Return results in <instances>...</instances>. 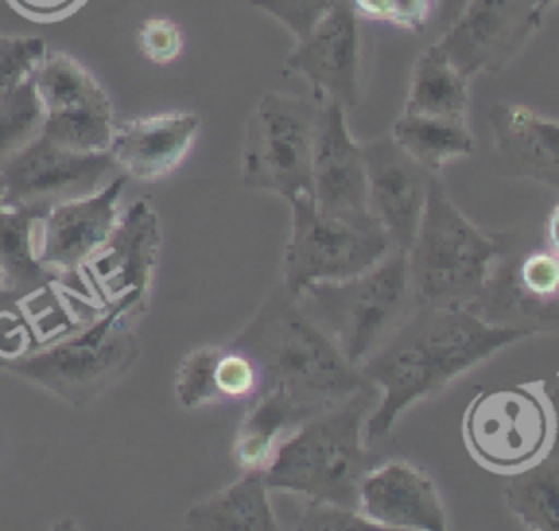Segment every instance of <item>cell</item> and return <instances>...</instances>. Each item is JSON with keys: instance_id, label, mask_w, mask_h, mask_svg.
Instances as JSON below:
<instances>
[{"instance_id": "1", "label": "cell", "mask_w": 559, "mask_h": 531, "mask_svg": "<svg viewBox=\"0 0 559 531\" xmlns=\"http://www.w3.org/2000/svg\"><path fill=\"white\" fill-rule=\"evenodd\" d=\"M544 330L524 323L489 321L472 308L417 306L397 330L360 365L382 389L365 420L367 439H384L415 402L443 389L502 347Z\"/></svg>"}, {"instance_id": "2", "label": "cell", "mask_w": 559, "mask_h": 531, "mask_svg": "<svg viewBox=\"0 0 559 531\" xmlns=\"http://www.w3.org/2000/svg\"><path fill=\"white\" fill-rule=\"evenodd\" d=\"M231 345L255 363L262 389H286L312 415L369 382L284 286L264 299Z\"/></svg>"}, {"instance_id": "3", "label": "cell", "mask_w": 559, "mask_h": 531, "mask_svg": "<svg viewBox=\"0 0 559 531\" xmlns=\"http://www.w3.org/2000/svg\"><path fill=\"white\" fill-rule=\"evenodd\" d=\"M376 398L367 382L345 400L301 422L275 450L264 468L269 489H282L356 507L358 483L371 468L362 428Z\"/></svg>"}, {"instance_id": "4", "label": "cell", "mask_w": 559, "mask_h": 531, "mask_svg": "<svg viewBox=\"0 0 559 531\" xmlns=\"http://www.w3.org/2000/svg\"><path fill=\"white\" fill-rule=\"evenodd\" d=\"M509 245L507 236L476 227L435 175L415 240L406 251L415 304L474 308Z\"/></svg>"}, {"instance_id": "5", "label": "cell", "mask_w": 559, "mask_h": 531, "mask_svg": "<svg viewBox=\"0 0 559 531\" xmlns=\"http://www.w3.org/2000/svg\"><path fill=\"white\" fill-rule=\"evenodd\" d=\"M297 299L354 367H360L417 308L408 256L395 247L367 271L314 282Z\"/></svg>"}, {"instance_id": "6", "label": "cell", "mask_w": 559, "mask_h": 531, "mask_svg": "<svg viewBox=\"0 0 559 531\" xmlns=\"http://www.w3.org/2000/svg\"><path fill=\"white\" fill-rule=\"evenodd\" d=\"M140 315L138 306L118 302L66 339L26 356L0 361V367L72 406H87L133 367L140 354L133 321Z\"/></svg>"}, {"instance_id": "7", "label": "cell", "mask_w": 559, "mask_h": 531, "mask_svg": "<svg viewBox=\"0 0 559 531\" xmlns=\"http://www.w3.org/2000/svg\"><path fill=\"white\" fill-rule=\"evenodd\" d=\"M319 101L269 90L245 129L242 184L286 199L312 194V144Z\"/></svg>"}, {"instance_id": "8", "label": "cell", "mask_w": 559, "mask_h": 531, "mask_svg": "<svg viewBox=\"0 0 559 531\" xmlns=\"http://www.w3.org/2000/svg\"><path fill=\"white\" fill-rule=\"evenodd\" d=\"M461 428L478 465L511 476L548 455L557 417L544 385L535 382L476 393Z\"/></svg>"}, {"instance_id": "9", "label": "cell", "mask_w": 559, "mask_h": 531, "mask_svg": "<svg viewBox=\"0 0 559 531\" xmlns=\"http://www.w3.org/2000/svg\"><path fill=\"white\" fill-rule=\"evenodd\" d=\"M393 249L380 227H356L323 216L312 194L290 201V234L284 249V288L299 295L314 282L358 275Z\"/></svg>"}, {"instance_id": "10", "label": "cell", "mask_w": 559, "mask_h": 531, "mask_svg": "<svg viewBox=\"0 0 559 531\" xmlns=\"http://www.w3.org/2000/svg\"><path fill=\"white\" fill-rule=\"evenodd\" d=\"M48 140L72 151H107L114 105L105 85L74 57L48 50L33 72Z\"/></svg>"}, {"instance_id": "11", "label": "cell", "mask_w": 559, "mask_h": 531, "mask_svg": "<svg viewBox=\"0 0 559 531\" xmlns=\"http://www.w3.org/2000/svg\"><path fill=\"white\" fill-rule=\"evenodd\" d=\"M120 175L109 151H72L46 135L35 138L2 168L7 205L48 210L87 197Z\"/></svg>"}, {"instance_id": "12", "label": "cell", "mask_w": 559, "mask_h": 531, "mask_svg": "<svg viewBox=\"0 0 559 531\" xmlns=\"http://www.w3.org/2000/svg\"><path fill=\"white\" fill-rule=\"evenodd\" d=\"M544 15L539 0H465L435 44L467 79L496 74L533 37Z\"/></svg>"}, {"instance_id": "13", "label": "cell", "mask_w": 559, "mask_h": 531, "mask_svg": "<svg viewBox=\"0 0 559 531\" xmlns=\"http://www.w3.org/2000/svg\"><path fill=\"white\" fill-rule=\"evenodd\" d=\"M159 247V216L148 201L140 199L120 214L107 243L81 267V278L103 308L129 302L144 312Z\"/></svg>"}, {"instance_id": "14", "label": "cell", "mask_w": 559, "mask_h": 531, "mask_svg": "<svg viewBox=\"0 0 559 531\" xmlns=\"http://www.w3.org/2000/svg\"><path fill=\"white\" fill-rule=\"evenodd\" d=\"M312 201L317 210L356 227H380L367 199L362 144L347 127V109L336 101H319L312 144Z\"/></svg>"}, {"instance_id": "15", "label": "cell", "mask_w": 559, "mask_h": 531, "mask_svg": "<svg viewBox=\"0 0 559 531\" xmlns=\"http://www.w3.org/2000/svg\"><path fill=\"white\" fill-rule=\"evenodd\" d=\"M284 66L310 83L314 101L354 107L360 96V33L352 0H336L323 20L295 42Z\"/></svg>"}, {"instance_id": "16", "label": "cell", "mask_w": 559, "mask_h": 531, "mask_svg": "<svg viewBox=\"0 0 559 531\" xmlns=\"http://www.w3.org/2000/svg\"><path fill=\"white\" fill-rule=\"evenodd\" d=\"M369 212L395 249L408 251L437 173L413 160L391 135L362 144Z\"/></svg>"}, {"instance_id": "17", "label": "cell", "mask_w": 559, "mask_h": 531, "mask_svg": "<svg viewBox=\"0 0 559 531\" xmlns=\"http://www.w3.org/2000/svg\"><path fill=\"white\" fill-rule=\"evenodd\" d=\"M127 175H116L100 190L57 203L41 219V262L57 275L83 280L81 267L107 243L120 219Z\"/></svg>"}, {"instance_id": "18", "label": "cell", "mask_w": 559, "mask_h": 531, "mask_svg": "<svg viewBox=\"0 0 559 531\" xmlns=\"http://www.w3.org/2000/svg\"><path fill=\"white\" fill-rule=\"evenodd\" d=\"M356 509L380 529H448L445 505L435 481L404 459H391L365 472L358 483Z\"/></svg>"}, {"instance_id": "19", "label": "cell", "mask_w": 559, "mask_h": 531, "mask_svg": "<svg viewBox=\"0 0 559 531\" xmlns=\"http://www.w3.org/2000/svg\"><path fill=\"white\" fill-rule=\"evenodd\" d=\"M201 129L194 111H162L114 127L109 155L118 170L138 181L170 175L190 153Z\"/></svg>"}, {"instance_id": "20", "label": "cell", "mask_w": 559, "mask_h": 531, "mask_svg": "<svg viewBox=\"0 0 559 531\" xmlns=\"http://www.w3.org/2000/svg\"><path fill=\"white\" fill-rule=\"evenodd\" d=\"M493 149L511 175L546 181L559 190V120L524 105H493L489 111Z\"/></svg>"}, {"instance_id": "21", "label": "cell", "mask_w": 559, "mask_h": 531, "mask_svg": "<svg viewBox=\"0 0 559 531\" xmlns=\"http://www.w3.org/2000/svg\"><path fill=\"white\" fill-rule=\"evenodd\" d=\"M312 413L301 406L286 389L273 385L255 393L251 409L245 413L236 439L234 461L247 470H264L277 446Z\"/></svg>"}, {"instance_id": "22", "label": "cell", "mask_w": 559, "mask_h": 531, "mask_svg": "<svg viewBox=\"0 0 559 531\" xmlns=\"http://www.w3.org/2000/svg\"><path fill=\"white\" fill-rule=\"evenodd\" d=\"M188 529L210 531H275L264 470H247L231 485L194 503L186 516Z\"/></svg>"}, {"instance_id": "23", "label": "cell", "mask_w": 559, "mask_h": 531, "mask_svg": "<svg viewBox=\"0 0 559 531\" xmlns=\"http://www.w3.org/2000/svg\"><path fill=\"white\" fill-rule=\"evenodd\" d=\"M391 138L430 173H439L452 160L474 153L467 116H435L404 109L393 122Z\"/></svg>"}, {"instance_id": "24", "label": "cell", "mask_w": 559, "mask_h": 531, "mask_svg": "<svg viewBox=\"0 0 559 531\" xmlns=\"http://www.w3.org/2000/svg\"><path fill=\"white\" fill-rule=\"evenodd\" d=\"M46 210L4 205L0 210L2 291H28L57 273L41 262V219Z\"/></svg>"}, {"instance_id": "25", "label": "cell", "mask_w": 559, "mask_h": 531, "mask_svg": "<svg viewBox=\"0 0 559 531\" xmlns=\"http://www.w3.org/2000/svg\"><path fill=\"white\" fill-rule=\"evenodd\" d=\"M469 79L432 42L415 61L406 111L435 116H467Z\"/></svg>"}, {"instance_id": "26", "label": "cell", "mask_w": 559, "mask_h": 531, "mask_svg": "<svg viewBox=\"0 0 559 531\" xmlns=\"http://www.w3.org/2000/svg\"><path fill=\"white\" fill-rule=\"evenodd\" d=\"M504 500L524 529L559 531V459L544 455L511 474Z\"/></svg>"}, {"instance_id": "27", "label": "cell", "mask_w": 559, "mask_h": 531, "mask_svg": "<svg viewBox=\"0 0 559 531\" xmlns=\"http://www.w3.org/2000/svg\"><path fill=\"white\" fill-rule=\"evenodd\" d=\"M33 76V74H31ZM44 131V109L33 79L0 98V168Z\"/></svg>"}, {"instance_id": "28", "label": "cell", "mask_w": 559, "mask_h": 531, "mask_svg": "<svg viewBox=\"0 0 559 531\" xmlns=\"http://www.w3.org/2000/svg\"><path fill=\"white\" fill-rule=\"evenodd\" d=\"M223 347L203 345L183 356L175 376V393L183 409H201L223 402L216 385V363Z\"/></svg>"}, {"instance_id": "29", "label": "cell", "mask_w": 559, "mask_h": 531, "mask_svg": "<svg viewBox=\"0 0 559 531\" xmlns=\"http://www.w3.org/2000/svg\"><path fill=\"white\" fill-rule=\"evenodd\" d=\"M48 46L39 37L0 33V98L31 79Z\"/></svg>"}, {"instance_id": "30", "label": "cell", "mask_w": 559, "mask_h": 531, "mask_svg": "<svg viewBox=\"0 0 559 531\" xmlns=\"http://www.w3.org/2000/svg\"><path fill=\"white\" fill-rule=\"evenodd\" d=\"M358 17L393 24L419 33L428 26L437 2L435 0H352Z\"/></svg>"}, {"instance_id": "31", "label": "cell", "mask_w": 559, "mask_h": 531, "mask_svg": "<svg viewBox=\"0 0 559 531\" xmlns=\"http://www.w3.org/2000/svg\"><path fill=\"white\" fill-rule=\"evenodd\" d=\"M216 385L225 400H247L262 389V376L255 363L238 347H223L216 363Z\"/></svg>"}, {"instance_id": "32", "label": "cell", "mask_w": 559, "mask_h": 531, "mask_svg": "<svg viewBox=\"0 0 559 531\" xmlns=\"http://www.w3.org/2000/svg\"><path fill=\"white\" fill-rule=\"evenodd\" d=\"M255 9L275 17L288 33L304 39L332 9L336 0H249Z\"/></svg>"}, {"instance_id": "33", "label": "cell", "mask_w": 559, "mask_h": 531, "mask_svg": "<svg viewBox=\"0 0 559 531\" xmlns=\"http://www.w3.org/2000/svg\"><path fill=\"white\" fill-rule=\"evenodd\" d=\"M140 52L157 66L175 61L183 50V33L168 17H148L138 28Z\"/></svg>"}, {"instance_id": "34", "label": "cell", "mask_w": 559, "mask_h": 531, "mask_svg": "<svg viewBox=\"0 0 559 531\" xmlns=\"http://www.w3.org/2000/svg\"><path fill=\"white\" fill-rule=\"evenodd\" d=\"M297 529H332V531H373L376 522L365 518L356 507H343L325 500H308Z\"/></svg>"}, {"instance_id": "35", "label": "cell", "mask_w": 559, "mask_h": 531, "mask_svg": "<svg viewBox=\"0 0 559 531\" xmlns=\"http://www.w3.org/2000/svg\"><path fill=\"white\" fill-rule=\"evenodd\" d=\"M87 0H7V4L22 17L37 24L63 22L74 15Z\"/></svg>"}, {"instance_id": "36", "label": "cell", "mask_w": 559, "mask_h": 531, "mask_svg": "<svg viewBox=\"0 0 559 531\" xmlns=\"http://www.w3.org/2000/svg\"><path fill=\"white\" fill-rule=\"evenodd\" d=\"M546 240H548V247L559 253V203L552 208L546 221Z\"/></svg>"}, {"instance_id": "37", "label": "cell", "mask_w": 559, "mask_h": 531, "mask_svg": "<svg viewBox=\"0 0 559 531\" xmlns=\"http://www.w3.org/2000/svg\"><path fill=\"white\" fill-rule=\"evenodd\" d=\"M437 2V7H448V9H454V7H463V2L465 0H435Z\"/></svg>"}, {"instance_id": "38", "label": "cell", "mask_w": 559, "mask_h": 531, "mask_svg": "<svg viewBox=\"0 0 559 531\" xmlns=\"http://www.w3.org/2000/svg\"><path fill=\"white\" fill-rule=\"evenodd\" d=\"M7 205V186H4V181H2V177H0V210Z\"/></svg>"}, {"instance_id": "39", "label": "cell", "mask_w": 559, "mask_h": 531, "mask_svg": "<svg viewBox=\"0 0 559 531\" xmlns=\"http://www.w3.org/2000/svg\"><path fill=\"white\" fill-rule=\"evenodd\" d=\"M539 2H542V4H544V9L548 11V9H550V7H555L559 0H539Z\"/></svg>"}, {"instance_id": "40", "label": "cell", "mask_w": 559, "mask_h": 531, "mask_svg": "<svg viewBox=\"0 0 559 531\" xmlns=\"http://www.w3.org/2000/svg\"><path fill=\"white\" fill-rule=\"evenodd\" d=\"M4 288V278H2V271H0V291Z\"/></svg>"}]
</instances>
